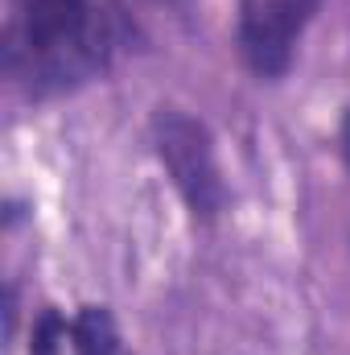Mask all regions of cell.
Wrapping results in <instances>:
<instances>
[{
  "label": "cell",
  "mask_w": 350,
  "mask_h": 355,
  "mask_svg": "<svg viewBox=\"0 0 350 355\" xmlns=\"http://www.w3.org/2000/svg\"><path fill=\"white\" fill-rule=\"evenodd\" d=\"M128 29L107 0H8L0 58L12 87L54 99L99 79Z\"/></svg>",
  "instance_id": "1"
},
{
  "label": "cell",
  "mask_w": 350,
  "mask_h": 355,
  "mask_svg": "<svg viewBox=\"0 0 350 355\" xmlns=\"http://www.w3.org/2000/svg\"><path fill=\"white\" fill-rule=\"evenodd\" d=\"M149 128H153V149H157L165 174L174 182V190L181 194V202L190 207V215L202 223L219 219L227 207V186H223L210 128L174 103H161L153 112Z\"/></svg>",
  "instance_id": "2"
},
{
  "label": "cell",
  "mask_w": 350,
  "mask_h": 355,
  "mask_svg": "<svg viewBox=\"0 0 350 355\" xmlns=\"http://www.w3.org/2000/svg\"><path fill=\"white\" fill-rule=\"evenodd\" d=\"M326 0H239L235 46L256 79H284Z\"/></svg>",
  "instance_id": "3"
},
{
  "label": "cell",
  "mask_w": 350,
  "mask_h": 355,
  "mask_svg": "<svg viewBox=\"0 0 350 355\" xmlns=\"http://www.w3.org/2000/svg\"><path fill=\"white\" fill-rule=\"evenodd\" d=\"M29 355H120V335L107 310L83 306L79 314H46L33 331Z\"/></svg>",
  "instance_id": "4"
},
{
  "label": "cell",
  "mask_w": 350,
  "mask_h": 355,
  "mask_svg": "<svg viewBox=\"0 0 350 355\" xmlns=\"http://www.w3.org/2000/svg\"><path fill=\"white\" fill-rule=\"evenodd\" d=\"M338 153H342V166L350 170V112L342 116V128H338Z\"/></svg>",
  "instance_id": "5"
}]
</instances>
